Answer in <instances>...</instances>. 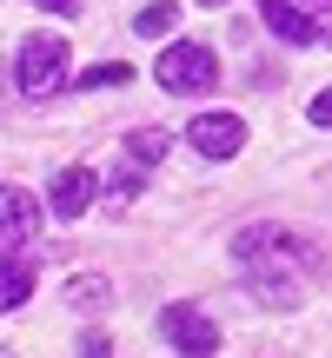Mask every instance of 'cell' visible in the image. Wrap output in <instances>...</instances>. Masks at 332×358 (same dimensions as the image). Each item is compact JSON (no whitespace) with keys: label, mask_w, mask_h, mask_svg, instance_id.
I'll return each instance as SVG.
<instances>
[{"label":"cell","mask_w":332,"mask_h":358,"mask_svg":"<svg viewBox=\"0 0 332 358\" xmlns=\"http://www.w3.org/2000/svg\"><path fill=\"white\" fill-rule=\"evenodd\" d=\"M233 252H240V266L253 272L259 299H279V306L299 299L293 272H319V245H306L299 232H286V226H246L240 239H233Z\"/></svg>","instance_id":"6da1fadb"},{"label":"cell","mask_w":332,"mask_h":358,"mask_svg":"<svg viewBox=\"0 0 332 358\" xmlns=\"http://www.w3.org/2000/svg\"><path fill=\"white\" fill-rule=\"evenodd\" d=\"M153 80L166 93H206L219 80V53L206 47V40H173V47L153 60Z\"/></svg>","instance_id":"7a4b0ae2"},{"label":"cell","mask_w":332,"mask_h":358,"mask_svg":"<svg viewBox=\"0 0 332 358\" xmlns=\"http://www.w3.org/2000/svg\"><path fill=\"white\" fill-rule=\"evenodd\" d=\"M60 66H67V40H53V34H27L13 80H20V93H47L53 80H60Z\"/></svg>","instance_id":"3957f363"},{"label":"cell","mask_w":332,"mask_h":358,"mask_svg":"<svg viewBox=\"0 0 332 358\" xmlns=\"http://www.w3.org/2000/svg\"><path fill=\"white\" fill-rule=\"evenodd\" d=\"M160 332L173 338L186 358H213V352H219V325L206 319L200 306H166V312H160Z\"/></svg>","instance_id":"277c9868"},{"label":"cell","mask_w":332,"mask_h":358,"mask_svg":"<svg viewBox=\"0 0 332 358\" xmlns=\"http://www.w3.org/2000/svg\"><path fill=\"white\" fill-rule=\"evenodd\" d=\"M186 146H193L200 159H233V153L246 146V120H240V113H200V120L186 127Z\"/></svg>","instance_id":"5b68a950"},{"label":"cell","mask_w":332,"mask_h":358,"mask_svg":"<svg viewBox=\"0 0 332 358\" xmlns=\"http://www.w3.org/2000/svg\"><path fill=\"white\" fill-rule=\"evenodd\" d=\"M259 20H266L272 34L286 40V47H319V40H326V27L312 20L299 0H259Z\"/></svg>","instance_id":"8992f818"},{"label":"cell","mask_w":332,"mask_h":358,"mask_svg":"<svg viewBox=\"0 0 332 358\" xmlns=\"http://www.w3.org/2000/svg\"><path fill=\"white\" fill-rule=\"evenodd\" d=\"M34 232H40V206H34V192L7 186V192H0V245H7V252H27V245H34Z\"/></svg>","instance_id":"52a82bcc"},{"label":"cell","mask_w":332,"mask_h":358,"mask_svg":"<svg viewBox=\"0 0 332 358\" xmlns=\"http://www.w3.org/2000/svg\"><path fill=\"white\" fill-rule=\"evenodd\" d=\"M87 206H93V173L87 166H60V179H53V213L80 219Z\"/></svg>","instance_id":"ba28073f"},{"label":"cell","mask_w":332,"mask_h":358,"mask_svg":"<svg viewBox=\"0 0 332 358\" xmlns=\"http://www.w3.org/2000/svg\"><path fill=\"white\" fill-rule=\"evenodd\" d=\"M27 299H34V266H27V252H7V272H0V306L20 312Z\"/></svg>","instance_id":"9c48e42d"},{"label":"cell","mask_w":332,"mask_h":358,"mask_svg":"<svg viewBox=\"0 0 332 358\" xmlns=\"http://www.w3.org/2000/svg\"><path fill=\"white\" fill-rule=\"evenodd\" d=\"M166 146H173V140H166L160 127H140V133H127V159H133V166H160V159H166Z\"/></svg>","instance_id":"30bf717a"},{"label":"cell","mask_w":332,"mask_h":358,"mask_svg":"<svg viewBox=\"0 0 332 358\" xmlns=\"http://www.w3.org/2000/svg\"><path fill=\"white\" fill-rule=\"evenodd\" d=\"M106 299H113L106 279H67V306L74 312H106Z\"/></svg>","instance_id":"8fae6325"},{"label":"cell","mask_w":332,"mask_h":358,"mask_svg":"<svg viewBox=\"0 0 332 358\" xmlns=\"http://www.w3.org/2000/svg\"><path fill=\"white\" fill-rule=\"evenodd\" d=\"M127 80H133L127 60H106V66H87V73H80V93H93V87H127Z\"/></svg>","instance_id":"7c38bea8"},{"label":"cell","mask_w":332,"mask_h":358,"mask_svg":"<svg viewBox=\"0 0 332 358\" xmlns=\"http://www.w3.org/2000/svg\"><path fill=\"white\" fill-rule=\"evenodd\" d=\"M133 27H140L146 40H153V34H173V27H179V7H173V0H153V7H146Z\"/></svg>","instance_id":"4fadbf2b"},{"label":"cell","mask_w":332,"mask_h":358,"mask_svg":"<svg viewBox=\"0 0 332 358\" xmlns=\"http://www.w3.org/2000/svg\"><path fill=\"white\" fill-rule=\"evenodd\" d=\"M306 120H312V127H332V87H326V93H319V100H312V106H306Z\"/></svg>","instance_id":"5bb4252c"},{"label":"cell","mask_w":332,"mask_h":358,"mask_svg":"<svg viewBox=\"0 0 332 358\" xmlns=\"http://www.w3.org/2000/svg\"><path fill=\"white\" fill-rule=\"evenodd\" d=\"M80 358H113V352H106V338H100V332H93V338H87V345H80Z\"/></svg>","instance_id":"9a60e30c"},{"label":"cell","mask_w":332,"mask_h":358,"mask_svg":"<svg viewBox=\"0 0 332 358\" xmlns=\"http://www.w3.org/2000/svg\"><path fill=\"white\" fill-rule=\"evenodd\" d=\"M34 7H47V13H74L80 0H34Z\"/></svg>","instance_id":"2e32d148"},{"label":"cell","mask_w":332,"mask_h":358,"mask_svg":"<svg viewBox=\"0 0 332 358\" xmlns=\"http://www.w3.org/2000/svg\"><path fill=\"white\" fill-rule=\"evenodd\" d=\"M200 7H226V0H200Z\"/></svg>","instance_id":"e0dca14e"},{"label":"cell","mask_w":332,"mask_h":358,"mask_svg":"<svg viewBox=\"0 0 332 358\" xmlns=\"http://www.w3.org/2000/svg\"><path fill=\"white\" fill-rule=\"evenodd\" d=\"M326 34H332V27H326ZM326 47H332V40H326Z\"/></svg>","instance_id":"ac0fdd59"}]
</instances>
